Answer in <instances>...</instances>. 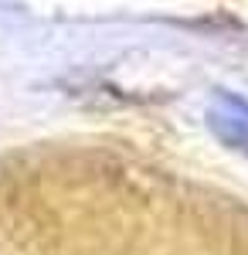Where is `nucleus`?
I'll return each mask as SVG.
<instances>
[{
    "label": "nucleus",
    "mask_w": 248,
    "mask_h": 255,
    "mask_svg": "<svg viewBox=\"0 0 248 255\" xmlns=\"http://www.w3.org/2000/svg\"><path fill=\"white\" fill-rule=\"evenodd\" d=\"M211 129L218 136L238 146V150H248V102L238 96H218L211 102Z\"/></svg>",
    "instance_id": "1"
}]
</instances>
